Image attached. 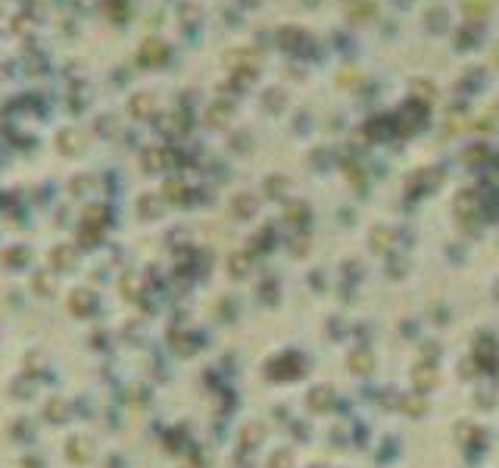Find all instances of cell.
I'll return each instance as SVG.
<instances>
[{
  "mask_svg": "<svg viewBox=\"0 0 499 468\" xmlns=\"http://www.w3.org/2000/svg\"><path fill=\"white\" fill-rule=\"evenodd\" d=\"M165 57V47L159 44V41H147V44L141 47V60L144 62H159Z\"/></svg>",
  "mask_w": 499,
  "mask_h": 468,
  "instance_id": "obj_1",
  "label": "cell"
},
{
  "mask_svg": "<svg viewBox=\"0 0 499 468\" xmlns=\"http://www.w3.org/2000/svg\"><path fill=\"white\" fill-rule=\"evenodd\" d=\"M147 107H150V97H137V100H135V109H137V113H144Z\"/></svg>",
  "mask_w": 499,
  "mask_h": 468,
  "instance_id": "obj_2",
  "label": "cell"
}]
</instances>
